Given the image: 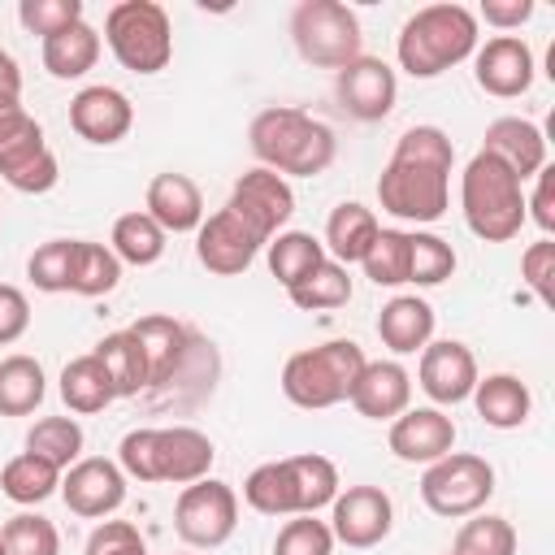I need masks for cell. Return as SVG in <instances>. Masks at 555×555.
<instances>
[{
	"label": "cell",
	"mask_w": 555,
	"mask_h": 555,
	"mask_svg": "<svg viewBox=\"0 0 555 555\" xmlns=\"http://www.w3.org/2000/svg\"><path fill=\"white\" fill-rule=\"evenodd\" d=\"M451 169H455V143L442 126H408L395 139L390 160L377 178V204L395 221L408 225H434L451 208Z\"/></svg>",
	"instance_id": "cell-1"
},
{
	"label": "cell",
	"mask_w": 555,
	"mask_h": 555,
	"mask_svg": "<svg viewBox=\"0 0 555 555\" xmlns=\"http://www.w3.org/2000/svg\"><path fill=\"white\" fill-rule=\"evenodd\" d=\"M247 143H251V156L282 178H317L338 156L334 130L295 104L260 108L247 126Z\"/></svg>",
	"instance_id": "cell-2"
},
{
	"label": "cell",
	"mask_w": 555,
	"mask_h": 555,
	"mask_svg": "<svg viewBox=\"0 0 555 555\" xmlns=\"http://www.w3.org/2000/svg\"><path fill=\"white\" fill-rule=\"evenodd\" d=\"M481 43V22L473 17L468 4L442 0V4H425L416 9L395 39V56L399 69L412 78H438L455 65H464Z\"/></svg>",
	"instance_id": "cell-3"
},
{
	"label": "cell",
	"mask_w": 555,
	"mask_h": 555,
	"mask_svg": "<svg viewBox=\"0 0 555 555\" xmlns=\"http://www.w3.org/2000/svg\"><path fill=\"white\" fill-rule=\"evenodd\" d=\"M217 447L195 425H143L121 434L117 442V468L134 481H165V486H191L212 473Z\"/></svg>",
	"instance_id": "cell-4"
},
{
	"label": "cell",
	"mask_w": 555,
	"mask_h": 555,
	"mask_svg": "<svg viewBox=\"0 0 555 555\" xmlns=\"http://www.w3.org/2000/svg\"><path fill=\"white\" fill-rule=\"evenodd\" d=\"M338 468L334 460L304 451L286 460L256 464L243 481V503L260 516H317L338 494Z\"/></svg>",
	"instance_id": "cell-5"
},
{
	"label": "cell",
	"mask_w": 555,
	"mask_h": 555,
	"mask_svg": "<svg viewBox=\"0 0 555 555\" xmlns=\"http://www.w3.org/2000/svg\"><path fill=\"white\" fill-rule=\"evenodd\" d=\"M460 212L464 225L481 243H507L520 234L525 217V182L486 147H477L460 173Z\"/></svg>",
	"instance_id": "cell-6"
},
{
	"label": "cell",
	"mask_w": 555,
	"mask_h": 555,
	"mask_svg": "<svg viewBox=\"0 0 555 555\" xmlns=\"http://www.w3.org/2000/svg\"><path fill=\"white\" fill-rule=\"evenodd\" d=\"M364 360H369L364 347L351 338H330V343L304 347L282 364V395L304 412L347 403Z\"/></svg>",
	"instance_id": "cell-7"
},
{
	"label": "cell",
	"mask_w": 555,
	"mask_h": 555,
	"mask_svg": "<svg viewBox=\"0 0 555 555\" xmlns=\"http://www.w3.org/2000/svg\"><path fill=\"white\" fill-rule=\"evenodd\" d=\"M0 178L22 195H48L61 178L43 126L26 113L22 91H0Z\"/></svg>",
	"instance_id": "cell-8"
},
{
	"label": "cell",
	"mask_w": 555,
	"mask_h": 555,
	"mask_svg": "<svg viewBox=\"0 0 555 555\" xmlns=\"http://www.w3.org/2000/svg\"><path fill=\"white\" fill-rule=\"evenodd\" d=\"M104 43L130 74H160L173 61V26L156 0H117L104 13Z\"/></svg>",
	"instance_id": "cell-9"
},
{
	"label": "cell",
	"mask_w": 555,
	"mask_h": 555,
	"mask_svg": "<svg viewBox=\"0 0 555 555\" xmlns=\"http://www.w3.org/2000/svg\"><path fill=\"white\" fill-rule=\"evenodd\" d=\"M291 43L317 69H343L364 56V30L343 0H299L291 13Z\"/></svg>",
	"instance_id": "cell-10"
},
{
	"label": "cell",
	"mask_w": 555,
	"mask_h": 555,
	"mask_svg": "<svg viewBox=\"0 0 555 555\" xmlns=\"http://www.w3.org/2000/svg\"><path fill=\"white\" fill-rule=\"evenodd\" d=\"M494 494V464L473 451H451L421 473V503L442 520L477 516Z\"/></svg>",
	"instance_id": "cell-11"
},
{
	"label": "cell",
	"mask_w": 555,
	"mask_h": 555,
	"mask_svg": "<svg viewBox=\"0 0 555 555\" xmlns=\"http://www.w3.org/2000/svg\"><path fill=\"white\" fill-rule=\"evenodd\" d=\"M173 529L195 551L225 546L234 538V529H238V494H234V486L217 481V477H199V481L182 486L178 503H173Z\"/></svg>",
	"instance_id": "cell-12"
},
{
	"label": "cell",
	"mask_w": 555,
	"mask_h": 555,
	"mask_svg": "<svg viewBox=\"0 0 555 555\" xmlns=\"http://www.w3.org/2000/svg\"><path fill=\"white\" fill-rule=\"evenodd\" d=\"M225 208H230L260 243H269V238L282 234L286 221L295 217V191H291V182H286L282 173L256 165V169L238 173V182L230 186Z\"/></svg>",
	"instance_id": "cell-13"
},
{
	"label": "cell",
	"mask_w": 555,
	"mask_h": 555,
	"mask_svg": "<svg viewBox=\"0 0 555 555\" xmlns=\"http://www.w3.org/2000/svg\"><path fill=\"white\" fill-rule=\"evenodd\" d=\"M325 525H330L334 542H343L351 551H369V546L390 538L395 503H390V494L382 486H347V490L334 494Z\"/></svg>",
	"instance_id": "cell-14"
},
{
	"label": "cell",
	"mask_w": 555,
	"mask_h": 555,
	"mask_svg": "<svg viewBox=\"0 0 555 555\" xmlns=\"http://www.w3.org/2000/svg\"><path fill=\"white\" fill-rule=\"evenodd\" d=\"M65 507L82 520H108L121 503H126V473L117 468V460L104 455H82L78 464H69L61 473V490Z\"/></svg>",
	"instance_id": "cell-15"
},
{
	"label": "cell",
	"mask_w": 555,
	"mask_h": 555,
	"mask_svg": "<svg viewBox=\"0 0 555 555\" xmlns=\"http://www.w3.org/2000/svg\"><path fill=\"white\" fill-rule=\"evenodd\" d=\"M334 100L356 121H382V117H390V108L399 100V78L382 56L364 52L334 74Z\"/></svg>",
	"instance_id": "cell-16"
},
{
	"label": "cell",
	"mask_w": 555,
	"mask_h": 555,
	"mask_svg": "<svg viewBox=\"0 0 555 555\" xmlns=\"http://www.w3.org/2000/svg\"><path fill=\"white\" fill-rule=\"evenodd\" d=\"M477 356L460 343V338H429L421 347V364H416V382L421 390L434 399V408H455L464 399H473L477 386Z\"/></svg>",
	"instance_id": "cell-17"
},
{
	"label": "cell",
	"mask_w": 555,
	"mask_h": 555,
	"mask_svg": "<svg viewBox=\"0 0 555 555\" xmlns=\"http://www.w3.org/2000/svg\"><path fill=\"white\" fill-rule=\"evenodd\" d=\"M533 48L520 35H494L486 43H477L473 52V78L486 95L494 100H516L533 87Z\"/></svg>",
	"instance_id": "cell-18"
},
{
	"label": "cell",
	"mask_w": 555,
	"mask_h": 555,
	"mask_svg": "<svg viewBox=\"0 0 555 555\" xmlns=\"http://www.w3.org/2000/svg\"><path fill=\"white\" fill-rule=\"evenodd\" d=\"M264 251V243L230 212V208H217L212 217L199 221L195 230V260L217 273V278H238L251 269V260Z\"/></svg>",
	"instance_id": "cell-19"
},
{
	"label": "cell",
	"mask_w": 555,
	"mask_h": 555,
	"mask_svg": "<svg viewBox=\"0 0 555 555\" xmlns=\"http://www.w3.org/2000/svg\"><path fill=\"white\" fill-rule=\"evenodd\" d=\"M217 377H221L217 343L195 330V334H191V347H186V356H182V364H178L160 386L143 390V399H147L152 408H160V412H165V408L182 412V408H195L199 399H208L212 386H217Z\"/></svg>",
	"instance_id": "cell-20"
},
{
	"label": "cell",
	"mask_w": 555,
	"mask_h": 555,
	"mask_svg": "<svg viewBox=\"0 0 555 555\" xmlns=\"http://www.w3.org/2000/svg\"><path fill=\"white\" fill-rule=\"evenodd\" d=\"M69 126L78 139L95 143V147H113L130 134L134 126V104L126 91L108 87V82H95V87H82L74 100H69Z\"/></svg>",
	"instance_id": "cell-21"
},
{
	"label": "cell",
	"mask_w": 555,
	"mask_h": 555,
	"mask_svg": "<svg viewBox=\"0 0 555 555\" xmlns=\"http://www.w3.org/2000/svg\"><path fill=\"white\" fill-rule=\"evenodd\" d=\"M386 442L403 464H434L455 451V421L442 408H408L390 421Z\"/></svg>",
	"instance_id": "cell-22"
},
{
	"label": "cell",
	"mask_w": 555,
	"mask_h": 555,
	"mask_svg": "<svg viewBox=\"0 0 555 555\" xmlns=\"http://www.w3.org/2000/svg\"><path fill=\"white\" fill-rule=\"evenodd\" d=\"M347 403L364 421H395L399 412L412 408V373L399 360H364Z\"/></svg>",
	"instance_id": "cell-23"
},
{
	"label": "cell",
	"mask_w": 555,
	"mask_h": 555,
	"mask_svg": "<svg viewBox=\"0 0 555 555\" xmlns=\"http://www.w3.org/2000/svg\"><path fill=\"white\" fill-rule=\"evenodd\" d=\"M143 212L165 230V234H195L199 221L208 217L204 208V191L195 186V178L186 173H156L147 182V195H143Z\"/></svg>",
	"instance_id": "cell-24"
},
{
	"label": "cell",
	"mask_w": 555,
	"mask_h": 555,
	"mask_svg": "<svg viewBox=\"0 0 555 555\" xmlns=\"http://www.w3.org/2000/svg\"><path fill=\"white\" fill-rule=\"evenodd\" d=\"M481 147L494 152L520 182H529V178H538V169H546V134L529 117H494L481 134Z\"/></svg>",
	"instance_id": "cell-25"
},
{
	"label": "cell",
	"mask_w": 555,
	"mask_h": 555,
	"mask_svg": "<svg viewBox=\"0 0 555 555\" xmlns=\"http://www.w3.org/2000/svg\"><path fill=\"white\" fill-rule=\"evenodd\" d=\"M434 325H438L434 304L421 299V295H395L377 312V338L395 356H416L434 338Z\"/></svg>",
	"instance_id": "cell-26"
},
{
	"label": "cell",
	"mask_w": 555,
	"mask_h": 555,
	"mask_svg": "<svg viewBox=\"0 0 555 555\" xmlns=\"http://www.w3.org/2000/svg\"><path fill=\"white\" fill-rule=\"evenodd\" d=\"M130 334L139 338V347H143V356H147V390H152V386H160V382L182 364V356H186L195 330L182 325V321L169 317V312H147V317H139V321L130 325Z\"/></svg>",
	"instance_id": "cell-27"
},
{
	"label": "cell",
	"mask_w": 555,
	"mask_h": 555,
	"mask_svg": "<svg viewBox=\"0 0 555 555\" xmlns=\"http://www.w3.org/2000/svg\"><path fill=\"white\" fill-rule=\"evenodd\" d=\"M100 52H104V39H100V30L87 17L74 22V26H65V30H56V35H48V39H39V61L61 82L91 74L95 61H100Z\"/></svg>",
	"instance_id": "cell-28"
},
{
	"label": "cell",
	"mask_w": 555,
	"mask_h": 555,
	"mask_svg": "<svg viewBox=\"0 0 555 555\" xmlns=\"http://www.w3.org/2000/svg\"><path fill=\"white\" fill-rule=\"evenodd\" d=\"M377 230H382V221H377L373 208H364L360 199H343V204L325 217V238H321V247H325L330 260H338V264L351 269V264H360L364 251L373 247Z\"/></svg>",
	"instance_id": "cell-29"
},
{
	"label": "cell",
	"mask_w": 555,
	"mask_h": 555,
	"mask_svg": "<svg viewBox=\"0 0 555 555\" xmlns=\"http://www.w3.org/2000/svg\"><path fill=\"white\" fill-rule=\"evenodd\" d=\"M473 408L490 429H520L533 412V395L516 373H486L473 386Z\"/></svg>",
	"instance_id": "cell-30"
},
{
	"label": "cell",
	"mask_w": 555,
	"mask_h": 555,
	"mask_svg": "<svg viewBox=\"0 0 555 555\" xmlns=\"http://www.w3.org/2000/svg\"><path fill=\"white\" fill-rule=\"evenodd\" d=\"M61 399H65V408L74 412V416H95V412H104L113 399H117V390H113V382H108V369L95 360V351H87V356H74L65 369H61Z\"/></svg>",
	"instance_id": "cell-31"
},
{
	"label": "cell",
	"mask_w": 555,
	"mask_h": 555,
	"mask_svg": "<svg viewBox=\"0 0 555 555\" xmlns=\"http://www.w3.org/2000/svg\"><path fill=\"white\" fill-rule=\"evenodd\" d=\"M95 360L108 369V382L117 390V399H134L147 390V356L139 347V338L130 330H113L95 343Z\"/></svg>",
	"instance_id": "cell-32"
},
{
	"label": "cell",
	"mask_w": 555,
	"mask_h": 555,
	"mask_svg": "<svg viewBox=\"0 0 555 555\" xmlns=\"http://www.w3.org/2000/svg\"><path fill=\"white\" fill-rule=\"evenodd\" d=\"M61 490V468L30 455V451H17L13 460H4L0 468V494L17 507H35L43 499H52Z\"/></svg>",
	"instance_id": "cell-33"
},
{
	"label": "cell",
	"mask_w": 555,
	"mask_h": 555,
	"mask_svg": "<svg viewBox=\"0 0 555 555\" xmlns=\"http://www.w3.org/2000/svg\"><path fill=\"white\" fill-rule=\"evenodd\" d=\"M48 395L43 364L35 356H4L0 360V416H30Z\"/></svg>",
	"instance_id": "cell-34"
},
{
	"label": "cell",
	"mask_w": 555,
	"mask_h": 555,
	"mask_svg": "<svg viewBox=\"0 0 555 555\" xmlns=\"http://www.w3.org/2000/svg\"><path fill=\"white\" fill-rule=\"evenodd\" d=\"M165 238H169V234H165L143 208H134V212H121V217L113 221L108 247H113V256H117L121 264L147 269V264H156V260L165 256Z\"/></svg>",
	"instance_id": "cell-35"
},
{
	"label": "cell",
	"mask_w": 555,
	"mask_h": 555,
	"mask_svg": "<svg viewBox=\"0 0 555 555\" xmlns=\"http://www.w3.org/2000/svg\"><path fill=\"white\" fill-rule=\"evenodd\" d=\"M264 260H269V273L282 282V291H291L295 282H304L325 260V247L308 230H282L264 243Z\"/></svg>",
	"instance_id": "cell-36"
},
{
	"label": "cell",
	"mask_w": 555,
	"mask_h": 555,
	"mask_svg": "<svg viewBox=\"0 0 555 555\" xmlns=\"http://www.w3.org/2000/svg\"><path fill=\"white\" fill-rule=\"evenodd\" d=\"M117 282H121V260L113 256V247H108V243H95V238H78V243H74L69 295L100 299V295L117 291Z\"/></svg>",
	"instance_id": "cell-37"
},
{
	"label": "cell",
	"mask_w": 555,
	"mask_h": 555,
	"mask_svg": "<svg viewBox=\"0 0 555 555\" xmlns=\"http://www.w3.org/2000/svg\"><path fill=\"white\" fill-rule=\"evenodd\" d=\"M351 269L347 264H338V260H321L304 282H295L291 291H286V299L299 308V312H325V308H343L347 299H351Z\"/></svg>",
	"instance_id": "cell-38"
},
{
	"label": "cell",
	"mask_w": 555,
	"mask_h": 555,
	"mask_svg": "<svg viewBox=\"0 0 555 555\" xmlns=\"http://www.w3.org/2000/svg\"><path fill=\"white\" fill-rule=\"evenodd\" d=\"M82 442H87V434H82V425L74 416H39L26 429V451L48 460V464H56L61 473L82 460Z\"/></svg>",
	"instance_id": "cell-39"
},
{
	"label": "cell",
	"mask_w": 555,
	"mask_h": 555,
	"mask_svg": "<svg viewBox=\"0 0 555 555\" xmlns=\"http://www.w3.org/2000/svg\"><path fill=\"white\" fill-rule=\"evenodd\" d=\"M455 273V247L434 230H408V286H442Z\"/></svg>",
	"instance_id": "cell-40"
},
{
	"label": "cell",
	"mask_w": 555,
	"mask_h": 555,
	"mask_svg": "<svg viewBox=\"0 0 555 555\" xmlns=\"http://www.w3.org/2000/svg\"><path fill=\"white\" fill-rule=\"evenodd\" d=\"M360 269L373 286H408V230L382 225L373 247L364 251Z\"/></svg>",
	"instance_id": "cell-41"
},
{
	"label": "cell",
	"mask_w": 555,
	"mask_h": 555,
	"mask_svg": "<svg viewBox=\"0 0 555 555\" xmlns=\"http://www.w3.org/2000/svg\"><path fill=\"white\" fill-rule=\"evenodd\" d=\"M447 555H516V529L503 516L477 512L460 525V533L451 538Z\"/></svg>",
	"instance_id": "cell-42"
},
{
	"label": "cell",
	"mask_w": 555,
	"mask_h": 555,
	"mask_svg": "<svg viewBox=\"0 0 555 555\" xmlns=\"http://www.w3.org/2000/svg\"><path fill=\"white\" fill-rule=\"evenodd\" d=\"M74 243L78 238H48L30 251L26 278L43 295H69V273H74Z\"/></svg>",
	"instance_id": "cell-43"
},
{
	"label": "cell",
	"mask_w": 555,
	"mask_h": 555,
	"mask_svg": "<svg viewBox=\"0 0 555 555\" xmlns=\"http://www.w3.org/2000/svg\"><path fill=\"white\" fill-rule=\"evenodd\" d=\"M0 546L4 555H61V533L48 516L17 512L0 525Z\"/></svg>",
	"instance_id": "cell-44"
},
{
	"label": "cell",
	"mask_w": 555,
	"mask_h": 555,
	"mask_svg": "<svg viewBox=\"0 0 555 555\" xmlns=\"http://www.w3.org/2000/svg\"><path fill=\"white\" fill-rule=\"evenodd\" d=\"M273 555H334V533L317 516H291L273 538Z\"/></svg>",
	"instance_id": "cell-45"
},
{
	"label": "cell",
	"mask_w": 555,
	"mask_h": 555,
	"mask_svg": "<svg viewBox=\"0 0 555 555\" xmlns=\"http://www.w3.org/2000/svg\"><path fill=\"white\" fill-rule=\"evenodd\" d=\"M17 22H22L30 35L48 39V35H56V30L82 22V0H22V4H17Z\"/></svg>",
	"instance_id": "cell-46"
},
{
	"label": "cell",
	"mask_w": 555,
	"mask_h": 555,
	"mask_svg": "<svg viewBox=\"0 0 555 555\" xmlns=\"http://www.w3.org/2000/svg\"><path fill=\"white\" fill-rule=\"evenodd\" d=\"M520 278L538 295L542 308H555V243L551 238H538L520 251Z\"/></svg>",
	"instance_id": "cell-47"
},
{
	"label": "cell",
	"mask_w": 555,
	"mask_h": 555,
	"mask_svg": "<svg viewBox=\"0 0 555 555\" xmlns=\"http://www.w3.org/2000/svg\"><path fill=\"white\" fill-rule=\"evenodd\" d=\"M82 555H152L147 538L130 520H100L82 546Z\"/></svg>",
	"instance_id": "cell-48"
},
{
	"label": "cell",
	"mask_w": 555,
	"mask_h": 555,
	"mask_svg": "<svg viewBox=\"0 0 555 555\" xmlns=\"http://www.w3.org/2000/svg\"><path fill=\"white\" fill-rule=\"evenodd\" d=\"M26 330H30V299H26V291L13 286V282H0V347L17 343Z\"/></svg>",
	"instance_id": "cell-49"
},
{
	"label": "cell",
	"mask_w": 555,
	"mask_h": 555,
	"mask_svg": "<svg viewBox=\"0 0 555 555\" xmlns=\"http://www.w3.org/2000/svg\"><path fill=\"white\" fill-rule=\"evenodd\" d=\"M525 217H533V225L542 230V238L555 234V169H538L533 178V195H525Z\"/></svg>",
	"instance_id": "cell-50"
},
{
	"label": "cell",
	"mask_w": 555,
	"mask_h": 555,
	"mask_svg": "<svg viewBox=\"0 0 555 555\" xmlns=\"http://www.w3.org/2000/svg\"><path fill=\"white\" fill-rule=\"evenodd\" d=\"M473 17L494 30H520L533 17V0H481V9Z\"/></svg>",
	"instance_id": "cell-51"
},
{
	"label": "cell",
	"mask_w": 555,
	"mask_h": 555,
	"mask_svg": "<svg viewBox=\"0 0 555 555\" xmlns=\"http://www.w3.org/2000/svg\"><path fill=\"white\" fill-rule=\"evenodd\" d=\"M0 91H22V69L4 48H0Z\"/></svg>",
	"instance_id": "cell-52"
},
{
	"label": "cell",
	"mask_w": 555,
	"mask_h": 555,
	"mask_svg": "<svg viewBox=\"0 0 555 555\" xmlns=\"http://www.w3.org/2000/svg\"><path fill=\"white\" fill-rule=\"evenodd\" d=\"M182 555H191V551H182Z\"/></svg>",
	"instance_id": "cell-53"
},
{
	"label": "cell",
	"mask_w": 555,
	"mask_h": 555,
	"mask_svg": "<svg viewBox=\"0 0 555 555\" xmlns=\"http://www.w3.org/2000/svg\"><path fill=\"white\" fill-rule=\"evenodd\" d=\"M0 555H4V546H0Z\"/></svg>",
	"instance_id": "cell-54"
}]
</instances>
